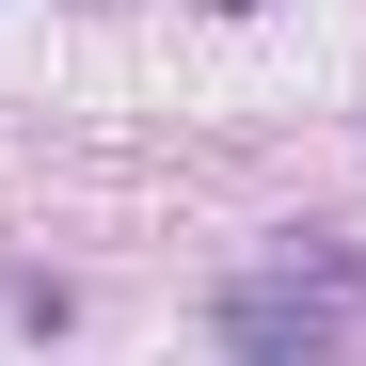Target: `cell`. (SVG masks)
Returning a JSON list of instances; mask_svg holds the SVG:
<instances>
[{
  "instance_id": "obj_2",
  "label": "cell",
  "mask_w": 366,
  "mask_h": 366,
  "mask_svg": "<svg viewBox=\"0 0 366 366\" xmlns=\"http://www.w3.org/2000/svg\"><path fill=\"white\" fill-rule=\"evenodd\" d=\"M207 16H255V0H207Z\"/></svg>"
},
{
  "instance_id": "obj_1",
  "label": "cell",
  "mask_w": 366,
  "mask_h": 366,
  "mask_svg": "<svg viewBox=\"0 0 366 366\" xmlns=\"http://www.w3.org/2000/svg\"><path fill=\"white\" fill-rule=\"evenodd\" d=\"M207 335H223V350H335V335H366V287L302 239L287 271H239V287L207 302Z\"/></svg>"
}]
</instances>
